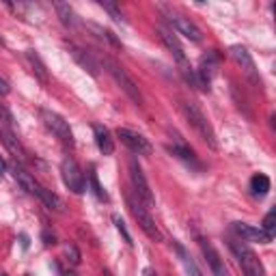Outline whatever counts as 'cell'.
Returning <instances> with one entry per match:
<instances>
[{"mask_svg": "<svg viewBox=\"0 0 276 276\" xmlns=\"http://www.w3.org/2000/svg\"><path fill=\"white\" fill-rule=\"evenodd\" d=\"M181 113L186 121L198 132V136L205 140L211 149H218V140H216V132L211 128V123L207 121V117L203 114V110L198 108L195 101H181Z\"/></svg>", "mask_w": 276, "mask_h": 276, "instance_id": "obj_1", "label": "cell"}, {"mask_svg": "<svg viewBox=\"0 0 276 276\" xmlns=\"http://www.w3.org/2000/svg\"><path fill=\"white\" fill-rule=\"evenodd\" d=\"M101 65H104V69L110 74V78L117 82V84L121 86V91H123V93L128 95L134 104H136V106L143 104V95H140V91H138V84L134 82V78L119 65L117 61L110 59V56H104V59H101Z\"/></svg>", "mask_w": 276, "mask_h": 276, "instance_id": "obj_2", "label": "cell"}, {"mask_svg": "<svg viewBox=\"0 0 276 276\" xmlns=\"http://www.w3.org/2000/svg\"><path fill=\"white\" fill-rule=\"evenodd\" d=\"M229 248L233 250V255L237 257V261H240L244 276H265L261 261L257 259V255L253 253V248H250L246 242H242V240H229Z\"/></svg>", "mask_w": 276, "mask_h": 276, "instance_id": "obj_3", "label": "cell"}, {"mask_svg": "<svg viewBox=\"0 0 276 276\" xmlns=\"http://www.w3.org/2000/svg\"><path fill=\"white\" fill-rule=\"evenodd\" d=\"M130 179H132V186H134V192H136L138 201L143 203L147 210L156 205V198H153L151 186H149L147 177H145V173H143V168H140V164H138L136 158L130 160Z\"/></svg>", "mask_w": 276, "mask_h": 276, "instance_id": "obj_4", "label": "cell"}, {"mask_svg": "<svg viewBox=\"0 0 276 276\" xmlns=\"http://www.w3.org/2000/svg\"><path fill=\"white\" fill-rule=\"evenodd\" d=\"M128 205H130V210H132L134 218H136V220H138V227L145 231V235H147L149 240H153V242H162V240H164L162 231L158 229V225H156V222H153L151 214H149V211H147V207H145L143 203L138 201V196H136V198L128 196Z\"/></svg>", "mask_w": 276, "mask_h": 276, "instance_id": "obj_5", "label": "cell"}, {"mask_svg": "<svg viewBox=\"0 0 276 276\" xmlns=\"http://www.w3.org/2000/svg\"><path fill=\"white\" fill-rule=\"evenodd\" d=\"M41 119H43V123H46V128L50 130L56 138H61V143L74 147V134H71V130H69V123H67L61 114L52 113V110H41Z\"/></svg>", "mask_w": 276, "mask_h": 276, "instance_id": "obj_6", "label": "cell"}, {"mask_svg": "<svg viewBox=\"0 0 276 276\" xmlns=\"http://www.w3.org/2000/svg\"><path fill=\"white\" fill-rule=\"evenodd\" d=\"M61 173H63V181H65V186L69 188L74 195H82L84 192V175H82L80 166L76 164L74 158H65L61 164Z\"/></svg>", "mask_w": 276, "mask_h": 276, "instance_id": "obj_7", "label": "cell"}, {"mask_svg": "<svg viewBox=\"0 0 276 276\" xmlns=\"http://www.w3.org/2000/svg\"><path fill=\"white\" fill-rule=\"evenodd\" d=\"M117 136L121 138V143H123L132 153H138V156H151L153 147L149 145V140L145 138L143 134L134 132V130H130V128H119Z\"/></svg>", "mask_w": 276, "mask_h": 276, "instance_id": "obj_8", "label": "cell"}, {"mask_svg": "<svg viewBox=\"0 0 276 276\" xmlns=\"http://www.w3.org/2000/svg\"><path fill=\"white\" fill-rule=\"evenodd\" d=\"M168 24L175 28L179 35L186 37V39H190V41H195V43L201 41V31H198L196 24H192L188 17L177 16V13H171V16H168Z\"/></svg>", "mask_w": 276, "mask_h": 276, "instance_id": "obj_9", "label": "cell"}, {"mask_svg": "<svg viewBox=\"0 0 276 276\" xmlns=\"http://www.w3.org/2000/svg\"><path fill=\"white\" fill-rule=\"evenodd\" d=\"M233 231L242 242H259V244H270L272 242V237L265 231L257 229L253 225H246V222H233Z\"/></svg>", "mask_w": 276, "mask_h": 276, "instance_id": "obj_10", "label": "cell"}, {"mask_svg": "<svg viewBox=\"0 0 276 276\" xmlns=\"http://www.w3.org/2000/svg\"><path fill=\"white\" fill-rule=\"evenodd\" d=\"M158 31V37H160V41L164 43V46L171 50V54L175 56V61H177V65L181 67V65H186L188 59H186V54H183V48H181V43H179V39L175 35H173L168 28H164V26H158L156 28Z\"/></svg>", "mask_w": 276, "mask_h": 276, "instance_id": "obj_11", "label": "cell"}, {"mask_svg": "<svg viewBox=\"0 0 276 276\" xmlns=\"http://www.w3.org/2000/svg\"><path fill=\"white\" fill-rule=\"evenodd\" d=\"M69 54H71V59H74L78 65L82 67V69L86 71L89 76H93V78H97L99 76V67H97V63L93 61V56L89 54V52H84L82 48H78V46H74V43H69Z\"/></svg>", "mask_w": 276, "mask_h": 276, "instance_id": "obj_12", "label": "cell"}, {"mask_svg": "<svg viewBox=\"0 0 276 276\" xmlns=\"http://www.w3.org/2000/svg\"><path fill=\"white\" fill-rule=\"evenodd\" d=\"M201 250H203V255H205V261L210 263L211 274H214V276H229V272H227V268H225V263H222V259H220V255L214 250V246L207 244V242L203 240L201 242Z\"/></svg>", "mask_w": 276, "mask_h": 276, "instance_id": "obj_13", "label": "cell"}, {"mask_svg": "<svg viewBox=\"0 0 276 276\" xmlns=\"http://www.w3.org/2000/svg\"><path fill=\"white\" fill-rule=\"evenodd\" d=\"M0 140H2V145L7 147V151L11 153L16 160H26V151H24L22 143L17 140V136L9 128H0Z\"/></svg>", "mask_w": 276, "mask_h": 276, "instance_id": "obj_14", "label": "cell"}, {"mask_svg": "<svg viewBox=\"0 0 276 276\" xmlns=\"http://www.w3.org/2000/svg\"><path fill=\"white\" fill-rule=\"evenodd\" d=\"M231 56H233V61L237 65L242 67V69L246 71V74L250 76V78H257V69H255V61L250 59V52L246 50L244 46H233L231 48Z\"/></svg>", "mask_w": 276, "mask_h": 276, "instance_id": "obj_15", "label": "cell"}, {"mask_svg": "<svg viewBox=\"0 0 276 276\" xmlns=\"http://www.w3.org/2000/svg\"><path fill=\"white\" fill-rule=\"evenodd\" d=\"M93 132H95V143H97L99 151L104 156H113L114 153V140L110 136V132L104 128V125H93Z\"/></svg>", "mask_w": 276, "mask_h": 276, "instance_id": "obj_16", "label": "cell"}, {"mask_svg": "<svg viewBox=\"0 0 276 276\" xmlns=\"http://www.w3.org/2000/svg\"><path fill=\"white\" fill-rule=\"evenodd\" d=\"M52 7H54L56 16H59V20L65 24L67 28H76L78 26V17H76V11L69 7V2H52Z\"/></svg>", "mask_w": 276, "mask_h": 276, "instance_id": "obj_17", "label": "cell"}, {"mask_svg": "<svg viewBox=\"0 0 276 276\" xmlns=\"http://www.w3.org/2000/svg\"><path fill=\"white\" fill-rule=\"evenodd\" d=\"M13 177L17 179V183L22 186V190H26L28 195H35L37 196V192H39V183L35 181V177H32L31 173L24 171L22 166H16V168H13Z\"/></svg>", "mask_w": 276, "mask_h": 276, "instance_id": "obj_18", "label": "cell"}, {"mask_svg": "<svg viewBox=\"0 0 276 276\" xmlns=\"http://www.w3.org/2000/svg\"><path fill=\"white\" fill-rule=\"evenodd\" d=\"M173 246H175V250H177V255H179V259H181V263H183V268H186V272L188 276H203V272L198 270V265H196V261L190 257V253H188L186 248H183L179 242H173Z\"/></svg>", "mask_w": 276, "mask_h": 276, "instance_id": "obj_19", "label": "cell"}, {"mask_svg": "<svg viewBox=\"0 0 276 276\" xmlns=\"http://www.w3.org/2000/svg\"><path fill=\"white\" fill-rule=\"evenodd\" d=\"M24 56H26L28 65L32 67V74H35L41 82H48V69H46V65H43V61L39 59V54H37L35 50H26Z\"/></svg>", "mask_w": 276, "mask_h": 276, "instance_id": "obj_20", "label": "cell"}, {"mask_svg": "<svg viewBox=\"0 0 276 276\" xmlns=\"http://www.w3.org/2000/svg\"><path fill=\"white\" fill-rule=\"evenodd\" d=\"M37 196L41 198V203L48 207V210H54V211H63V210H65L63 201H61V198L56 196L52 190H46V188L39 186V192H37Z\"/></svg>", "mask_w": 276, "mask_h": 276, "instance_id": "obj_21", "label": "cell"}, {"mask_svg": "<svg viewBox=\"0 0 276 276\" xmlns=\"http://www.w3.org/2000/svg\"><path fill=\"white\" fill-rule=\"evenodd\" d=\"M250 192L255 196H265L270 192V179L265 175H255L250 179Z\"/></svg>", "mask_w": 276, "mask_h": 276, "instance_id": "obj_22", "label": "cell"}, {"mask_svg": "<svg viewBox=\"0 0 276 276\" xmlns=\"http://www.w3.org/2000/svg\"><path fill=\"white\" fill-rule=\"evenodd\" d=\"M168 151L173 153V156H177L179 160H183V162H188V164H192V166H198L196 164V160H195V153H192V149H188V147H168Z\"/></svg>", "mask_w": 276, "mask_h": 276, "instance_id": "obj_23", "label": "cell"}, {"mask_svg": "<svg viewBox=\"0 0 276 276\" xmlns=\"http://www.w3.org/2000/svg\"><path fill=\"white\" fill-rule=\"evenodd\" d=\"M89 28H91V31H95V32H97V37H101V39H104V41H108L110 46H114V48H121V43L117 41V37H114V35H113V32H110V31H106V28L97 26V24H89Z\"/></svg>", "mask_w": 276, "mask_h": 276, "instance_id": "obj_24", "label": "cell"}, {"mask_svg": "<svg viewBox=\"0 0 276 276\" xmlns=\"http://www.w3.org/2000/svg\"><path fill=\"white\" fill-rule=\"evenodd\" d=\"M89 179H91V188H93L95 196H97L99 201H108V195H106V190H104V188H101V183H99V179H97V173H95V171H91Z\"/></svg>", "mask_w": 276, "mask_h": 276, "instance_id": "obj_25", "label": "cell"}, {"mask_svg": "<svg viewBox=\"0 0 276 276\" xmlns=\"http://www.w3.org/2000/svg\"><path fill=\"white\" fill-rule=\"evenodd\" d=\"M113 222H114V227H117V231H119V233L123 235L125 244H128V246H132V244H134V242H132V235H130L128 227H125V222L121 220V216H119V214H114V216H113Z\"/></svg>", "mask_w": 276, "mask_h": 276, "instance_id": "obj_26", "label": "cell"}, {"mask_svg": "<svg viewBox=\"0 0 276 276\" xmlns=\"http://www.w3.org/2000/svg\"><path fill=\"white\" fill-rule=\"evenodd\" d=\"M99 7H101V9H106V11H108L110 16H113V20H117V22H125L123 13H121V9H119L114 2H108V0H101Z\"/></svg>", "mask_w": 276, "mask_h": 276, "instance_id": "obj_27", "label": "cell"}, {"mask_svg": "<svg viewBox=\"0 0 276 276\" xmlns=\"http://www.w3.org/2000/svg\"><path fill=\"white\" fill-rule=\"evenodd\" d=\"M274 227H276V211H270V214L263 218V227H261V231H265V233L272 237L274 235Z\"/></svg>", "mask_w": 276, "mask_h": 276, "instance_id": "obj_28", "label": "cell"}, {"mask_svg": "<svg viewBox=\"0 0 276 276\" xmlns=\"http://www.w3.org/2000/svg\"><path fill=\"white\" fill-rule=\"evenodd\" d=\"M65 255H67V261H69L71 265H78V263H80V250L76 248L74 244H67Z\"/></svg>", "mask_w": 276, "mask_h": 276, "instance_id": "obj_29", "label": "cell"}, {"mask_svg": "<svg viewBox=\"0 0 276 276\" xmlns=\"http://www.w3.org/2000/svg\"><path fill=\"white\" fill-rule=\"evenodd\" d=\"M0 117L4 119V123H7V125H13V117H11V113H9V110L4 108L2 104H0Z\"/></svg>", "mask_w": 276, "mask_h": 276, "instance_id": "obj_30", "label": "cell"}, {"mask_svg": "<svg viewBox=\"0 0 276 276\" xmlns=\"http://www.w3.org/2000/svg\"><path fill=\"white\" fill-rule=\"evenodd\" d=\"M41 237H43V244H46V246H52V244H56V237H54V235H50V233H48V231H43V233H41Z\"/></svg>", "mask_w": 276, "mask_h": 276, "instance_id": "obj_31", "label": "cell"}, {"mask_svg": "<svg viewBox=\"0 0 276 276\" xmlns=\"http://www.w3.org/2000/svg\"><path fill=\"white\" fill-rule=\"evenodd\" d=\"M9 91H11V86H9V82L4 78H0V95H9Z\"/></svg>", "mask_w": 276, "mask_h": 276, "instance_id": "obj_32", "label": "cell"}, {"mask_svg": "<svg viewBox=\"0 0 276 276\" xmlns=\"http://www.w3.org/2000/svg\"><path fill=\"white\" fill-rule=\"evenodd\" d=\"M4 171H7V162H4V158L0 156V177L4 175Z\"/></svg>", "mask_w": 276, "mask_h": 276, "instance_id": "obj_33", "label": "cell"}, {"mask_svg": "<svg viewBox=\"0 0 276 276\" xmlns=\"http://www.w3.org/2000/svg\"><path fill=\"white\" fill-rule=\"evenodd\" d=\"M20 240H22V248L26 250V248H28V235H24V233H22V235H20Z\"/></svg>", "mask_w": 276, "mask_h": 276, "instance_id": "obj_34", "label": "cell"}, {"mask_svg": "<svg viewBox=\"0 0 276 276\" xmlns=\"http://www.w3.org/2000/svg\"><path fill=\"white\" fill-rule=\"evenodd\" d=\"M143 276H156V274H153L151 270H145V272H143Z\"/></svg>", "mask_w": 276, "mask_h": 276, "instance_id": "obj_35", "label": "cell"}, {"mask_svg": "<svg viewBox=\"0 0 276 276\" xmlns=\"http://www.w3.org/2000/svg\"><path fill=\"white\" fill-rule=\"evenodd\" d=\"M63 276H78V274H76V272H65Z\"/></svg>", "mask_w": 276, "mask_h": 276, "instance_id": "obj_36", "label": "cell"}, {"mask_svg": "<svg viewBox=\"0 0 276 276\" xmlns=\"http://www.w3.org/2000/svg\"><path fill=\"white\" fill-rule=\"evenodd\" d=\"M4 46V39H2V37H0V48H2Z\"/></svg>", "mask_w": 276, "mask_h": 276, "instance_id": "obj_37", "label": "cell"}]
</instances>
